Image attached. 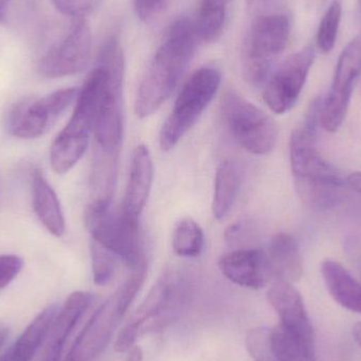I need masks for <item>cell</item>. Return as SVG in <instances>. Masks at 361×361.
Returning <instances> with one entry per match:
<instances>
[{
	"label": "cell",
	"mask_w": 361,
	"mask_h": 361,
	"mask_svg": "<svg viewBox=\"0 0 361 361\" xmlns=\"http://www.w3.org/2000/svg\"><path fill=\"white\" fill-rule=\"evenodd\" d=\"M97 63L104 72L103 85L95 116L97 143L94 180L101 184H116L118 154L123 139V85L125 59L118 38L110 36L104 42Z\"/></svg>",
	"instance_id": "6da1fadb"
},
{
	"label": "cell",
	"mask_w": 361,
	"mask_h": 361,
	"mask_svg": "<svg viewBox=\"0 0 361 361\" xmlns=\"http://www.w3.org/2000/svg\"><path fill=\"white\" fill-rule=\"evenodd\" d=\"M322 101L310 106L302 126L295 129L290 140V159L297 192L307 205L328 209L338 203L345 180L326 162L317 147V124Z\"/></svg>",
	"instance_id": "7a4b0ae2"
},
{
	"label": "cell",
	"mask_w": 361,
	"mask_h": 361,
	"mask_svg": "<svg viewBox=\"0 0 361 361\" xmlns=\"http://www.w3.org/2000/svg\"><path fill=\"white\" fill-rule=\"evenodd\" d=\"M195 25L187 18L171 23L143 76L135 114L144 118L154 114L171 97L195 50Z\"/></svg>",
	"instance_id": "3957f363"
},
{
	"label": "cell",
	"mask_w": 361,
	"mask_h": 361,
	"mask_svg": "<svg viewBox=\"0 0 361 361\" xmlns=\"http://www.w3.org/2000/svg\"><path fill=\"white\" fill-rule=\"evenodd\" d=\"M185 296L186 284L183 278L175 271L163 274L118 333L114 343L116 352H128L142 335L166 328L179 313Z\"/></svg>",
	"instance_id": "277c9868"
},
{
	"label": "cell",
	"mask_w": 361,
	"mask_h": 361,
	"mask_svg": "<svg viewBox=\"0 0 361 361\" xmlns=\"http://www.w3.org/2000/svg\"><path fill=\"white\" fill-rule=\"evenodd\" d=\"M85 224L92 240L114 256L120 257L130 269L146 262L139 223L116 209L112 200L95 199L87 206Z\"/></svg>",
	"instance_id": "5b68a950"
},
{
	"label": "cell",
	"mask_w": 361,
	"mask_h": 361,
	"mask_svg": "<svg viewBox=\"0 0 361 361\" xmlns=\"http://www.w3.org/2000/svg\"><path fill=\"white\" fill-rule=\"evenodd\" d=\"M290 35L288 15H265L254 21L242 52V73L247 84L260 86L267 80L274 63L288 47Z\"/></svg>",
	"instance_id": "8992f818"
},
{
	"label": "cell",
	"mask_w": 361,
	"mask_h": 361,
	"mask_svg": "<svg viewBox=\"0 0 361 361\" xmlns=\"http://www.w3.org/2000/svg\"><path fill=\"white\" fill-rule=\"evenodd\" d=\"M220 82V71L210 66L197 70L185 82L173 109L161 129L163 150L173 149L190 130L214 99Z\"/></svg>",
	"instance_id": "52a82bcc"
},
{
	"label": "cell",
	"mask_w": 361,
	"mask_h": 361,
	"mask_svg": "<svg viewBox=\"0 0 361 361\" xmlns=\"http://www.w3.org/2000/svg\"><path fill=\"white\" fill-rule=\"evenodd\" d=\"M222 116L233 139L246 152L269 154L278 140L275 121L235 91H227L221 103Z\"/></svg>",
	"instance_id": "ba28073f"
},
{
	"label": "cell",
	"mask_w": 361,
	"mask_h": 361,
	"mask_svg": "<svg viewBox=\"0 0 361 361\" xmlns=\"http://www.w3.org/2000/svg\"><path fill=\"white\" fill-rule=\"evenodd\" d=\"M78 94V89L66 88L42 99H21L8 112L6 130L18 139L32 140L42 137L76 101Z\"/></svg>",
	"instance_id": "9c48e42d"
},
{
	"label": "cell",
	"mask_w": 361,
	"mask_h": 361,
	"mask_svg": "<svg viewBox=\"0 0 361 361\" xmlns=\"http://www.w3.org/2000/svg\"><path fill=\"white\" fill-rule=\"evenodd\" d=\"M360 74L361 36H358L341 52L330 92L322 102L319 123L328 133H336L345 122L354 85Z\"/></svg>",
	"instance_id": "30bf717a"
},
{
	"label": "cell",
	"mask_w": 361,
	"mask_h": 361,
	"mask_svg": "<svg viewBox=\"0 0 361 361\" xmlns=\"http://www.w3.org/2000/svg\"><path fill=\"white\" fill-rule=\"evenodd\" d=\"M311 47L288 56L269 76L263 92L267 107L276 114H283L294 107L307 82L315 61Z\"/></svg>",
	"instance_id": "8fae6325"
},
{
	"label": "cell",
	"mask_w": 361,
	"mask_h": 361,
	"mask_svg": "<svg viewBox=\"0 0 361 361\" xmlns=\"http://www.w3.org/2000/svg\"><path fill=\"white\" fill-rule=\"evenodd\" d=\"M92 37L86 21L78 19L67 34L38 61L40 75L59 78L80 73L90 59Z\"/></svg>",
	"instance_id": "7c38bea8"
},
{
	"label": "cell",
	"mask_w": 361,
	"mask_h": 361,
	"mask_svg": "<svg viewBox=\"0 0 361 361\" xmlns=\"http://www.w3.org/2000/svg\"><path fill=\"white\" fill-rule=\"evenodd\" d=\"M245 347L254 361H316L315 341L295 334L278 324L248 332Z\"/></svg>",
	"instance_id": "4fadbf2b"
},
{
	"label": "cell",
	"mask_w": 361,
	"mask_h": 361,
	"mask_svg": "<svg viewBox=\"0 0 361 361\" xmlns=\"http://www.w3.org/2000/svg\"><path fill=\"white\" fill-rule=\"evenodd\" d=\"M124 317L116 295L107 299L91 316L68 352L65 361H93L105 350Z\"/></svg>",
	"instance_id": "5bb4252c"
},
{
	"label": "cell",
	"mask_w": 361,
	"mask_h": 361,
	"mask_svg": "<svg viewBox=\"0 0 361 361\" xmlns=\"http://www.w3.org/2000/svg\"><path fill=\"white\" fill-rule=\"evenodd\" d=\"M218 264L229 281L242 288L260 290L273 279L269 256L259 248H239L227 252Z\"/></svg>",
	"instance_id": "9a60e30c"
},
{
	"label": "cell",
	"mask_w": 361,
	"mask_h": 361,
	"mask_svg": "<svg viewBox=\"0 0 361 361\" xmlns=\"http://www.w3.org/2000/svg\"><path fill=\"white\" fill-rule=\"evenodd\" d=\"M154 183V162L147 146L137 145L131 156L130 171L121 212L139 223Z\"/></svg>",
	"instance_id": "2e32d148"
},
{
	"label": "cell",
	"mask_w": 361,
	"mask_h": 361,
	"mask_svg": "<svg viewBox=\"0 0 361 361\" xmlns=\"http://www.w3.org/2000/svg\"><path fill=\"white\" fill-rule=\"evenodd\" d=\"M267 300L279 316V324L286 330L315 341L302 297L290 282L275 280L267 292Z\"/></svg>",
	"instance_id": "e0dca14e"
},
{
	"label": "cell",
	"mask_w": 361,
	"mask_h": 361,
	"mask_svg": "<svg viewBox=\"0 0 361 361\" xmlns=\"http://www.w3.org/2000/svg\"><path fill=\"white\" fill-rule=\"evenodd\" d=\"M90 293H72L63 307L59 309L54 322L47 337L46 349L42 361H61L66 343L80 318L92 303Z\"/></svg>",
	"instance_id": "ac0fdd59"
},
{
	"label": "cell",
	"mask_w": 361,
	"mask_h": 361,
	"mask_svg": "<svg viewBox=\"0 0 361 361\" xmlns=\"http://www.w3.org/2000/svg\"><path fill=\"white\" fill-rule=\"evenodd\" d=\"M32 204L38 220L47 231L59 238L66 233V220L61 202L40 169L32 173Z\"/></svg>",
	"instance_id": "d6986e66"
},
{
	"label": "cell",
	"mask_w": 361,
	"mask_h": 361,
	"mask_svg": "<svg viewBox=\"0 0 361 361\" xmlns=\"http://www.w3.org/2000/svg\"><path fill=\"white\" fill-rule=\"evenodd\" d=\"M274 280L298 281L303 273V260L298 242L292 235L279 233L274 235L267 252Z\"/></svg>",
	"instance_id": "ffe728a7"
},
{
	"label": "cell",
	"mask_w": 361,
	"mask_h": 361,
	"mask_svg": "<svg viewBox=\"0 0 361 361\" xmlns=\"http://www.w3.org/2000/svg\"><path fill=\"white\" fill-rule=\"evenodd\" d=\"M322 275L329 293L337 303L361 314V284L343 264L334 260L324 261Z\"/></svg>",
	"instance_id": "44dd1931"
},
{
	"label": "cell",
	"mask_w": 361,
	"mask_h": 361,
	"mask_svg": "<svg viewBox=\"0 0 361 361\" xmlns=\"http://www.w3.org/2000/svg\"><path fill=\"white\" fill-rule=\"evenodd\" d=\"M59 312L57 305H51L42 310L25 329L11 347L14 361H31L48 337L51 326Z\"/></svg>",
	"instance_id": "7402d4cb"
},
{
	"label": "cell",
	"mask_w": 361,
	"mask_h": 361,
	"mask_svg": "<svg viewBox=\"0 0 361 361\" xmlns=\"http://www.w3.org/2000/svg\"><path fill=\"white\" fill-rule=\"evenodd\" d=\"M242 175L240 167L233 161H224L219 165L214 178L212 214L214 218L222 220L231 212L239 195Z\"/></svg>",
	"instance_id": "603a6c76"
},
{
	"label": "cell",
	"mask_w": 361,
	"mask_h": 361,
	"mask_svg": "<svg viewBox=\"0 0 361 361\" xmlns=\"http://www.w3.org/2000/svg\"><path fill=\"white\" fill-rule=\"evenodd\" d=\"M228 0H201L195 30L204 42H214L222 34Z\"/></svg>",
	"instance_id": "cb8c5ba5"
},
{
	"label": "cell",
	"mask_w": 361,
	"mask_h": 361,
	"mask_svg": "<svg viewBox=\"0 0 361 361\" xmlns=\"http://www.w3.org/2000/svg\"><path fill=\"white\" fill-rule=\"evenodd\" d=\"M205 244V237L200 225L192 219H183L173 233V252L180 257L195 258L200 256Z\"/></svg>",
	"instance_id": "d4e9b609"
},
{
	"label": "cell",
	"mask_w": 361,
	"mask_h": 361,
	"mask_svg": "<svg viewBox=\"0 0 361 361\" xmlns=\"http://www.w3.org/2000/svg\"><path fill=\"white\" fill-rule=\"evenodd\" d=\"M341 4L334 1L322 17L317 32V46L322 52L330 53L334 49L341 27Z\"/></svg>",
	"instance_id": "484cf974"
},
{
	"label": "cell",
	"mask_w": 361,
	"mask_h": 361,
	"mask_svg": "<svg viewBox=\"0 0 361 361\" xmlns=\"http://www.w3.org/2000/svg\"><path fill=\"white\" fill-rule=\"evenodd\" d=\"M91 262H92L93 280L97 286L109 283L116 273V257L109 250L91 241Z\"/></svg>",
	"instance_id": "4316f807"
},
{
	"label": "cell",
	"mask_w": 361,
	"mask_h": 361,
	"mask_svg": "<svg viewBox=\"0 0 361 361\" xmlns=\"http://www.w3.org/2000/svg\"><path fill=\"white\" fill-rule=\"evenodd\" d=\"M252 239H254V228H252V223L250 221H239L233 223L225 233L227 244L235 246L238 250L250 248L247 246L252 243Z\"/></svg>",
	"instance_id": "83f0119b"
},
{
	"label": "cell",
	"mask_w": 361,
	"mask_h": 361,
	"mask_svg": "<svg viewBox=\"0 0 361 361\" xmlns=\"http://www.w3.org/2000/svg\"><path fill=\"white\" fill-rule=\"evenodd\" d=\"M23 267L21 257L14 254L0 255V290L10 286Z\"/></svg>",
	"instance_id": "f1b7e54d"
},
{
	"label": "cell",
	"mask_w": 361,
	"mask_h": 361,
	"mask_svg": "<svg viewBox=\"0 0 361 361\" xmlns=\"http://www.w3.org/2000/svg\"><path fill=\"white\" fill-rule=\"evenodd\" d=\"M57 10L68 16L80 17L86 16L95 10L99 0H52Z\"/></svg>",
	"instance_id": "f546056e"
},
{
	"label": "cell",
	"mask_w": 361,
	"mask_h": 361,
	"mask_svg": "<svg viewBox=\"0 0 361 361\" xmlns=\"http://www.w3.org/2000/svg\"><path fill=\"white\" fill-rule=\"evenodd\" d=\"M133 2L137 16L141 20L148 23L166 8L169 0H133Z\"/></svg>",
	"instance_id": "4dcf8cb0"
},
{
	"label": "cell",
	"mask_w": 361,
	"mask_h": 361,
	"mask_svg": "<svg viewBox=\"0 0 361 361\" xmlns=\"http://www.w3.org/2000/svg\"><path fill=\"white\" fill-rule=\"evenodd\" d=\"M348 186L361 195V173H354L347 179Z\"/></svg>",
	"instance_id": "1f68e13d"
},
{
	"label": "cell",
	"mask_w": 361,
	"mask_h": 361,
	"mask_svg": "<svg viewBox=\"0 0 361 361\" xmlns=\"http://www.w3.org/2000/svg\"><path fill=\"white\" fill-rule=\"evenodd\" d=\"M126 361H143V351L139 345H133L129 350Z\"/></svg>",
	"instance_id": "d6a6232c"
},
{
	"label": "cell",
	"mask_w": 361,
	"mask_h": 361,
	"mask_svg": "<svg viewBox=\"0 0 361 361\" xmlns=\"http://www.w3.org/2000/svg\"><path fill=\"white\" fill-rule=\"evenodd\" d=\"M8 335H10V329L6 324L0 322V351H1L4 345H6L8 341Z\"/></svg>",
	"instance_id": "836d02e7"
},
{
	"label": "cell",
	"mask_w": 361,
	"mask_h": 361,
	"mask_svg": "<svg viewBox=\"0 0 361 361\" xmlns=\"http://www.w3.org/2000/svg\"><path fill=\"white\" fill-rule=\"evenodd\" d=\"M11 0H0V21L6 18Z\"/></svg>",
	"instance_id": "e575fe53"
},
{
	"label": "cell",
	"mask_w": 361,
	"mask_h": 361,
	"mask_svg": "<svg viewBox=\"0 0 361 361\" xmlns=\"http://www.w3.org/2000/svg\"><path fill=\"white\" fill-rule=\"evenodd\" d=\"M353 336L356 343L361 347V322H358L353 326Z\"/></svg>",
	"instance_id": "d590c367"
},
{
	"label": "cell",
	"mask_w": 361,
	"mask_h": 361,
	"mask_svg": "<svg viewBox=\"0 0 361 361\" xmlns=\"http://www.w3.org/2000/svg\"><path fill=\"white\" fill-rule=\"evenodd\" d=\"M0 361H14V358H13L11 349H8L6 353L2 354V355L0 356Z\"/></svg>",
	"instance_id": "8d00e7d4"
},
{
	"label": "cell",
	"mask_w": 361,
	"mask_h": 361,
	"mask_svg": "<svg viewBox=\"0 0 361 361\" xmlns=\"http://www.w3.org/2000/svg\"><path fill=\"white\" fill-rule=\"evenodd\" d=\"M264 0H247V4L250 8H255V6H259V4H262Z\"/></svg>",
	"instance_id": "74e56055"
}]
</instances>
